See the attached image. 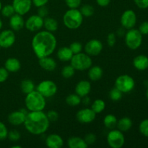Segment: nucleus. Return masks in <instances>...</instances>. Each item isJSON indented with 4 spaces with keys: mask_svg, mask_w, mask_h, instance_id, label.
<instances>
[{
    "mask_svg": "<svg viewBox=\"0 0 148 148\" xmlns=\"http://www.w3.org/2000/svg\"><path fill=\"white\" fill-rule=\"evenodd\" d=\"M32 49L38 59L51 56L56 50L57 40L53 33L43 30L39 31L32 39Z\"/></svg>",
    "mask_w": 148,
    "mask_h": 148,
    "instance_id": "obj_1",
    "label": "nucleus"
},
{
    "mask_svg": "<svg viewBox=\"0 0 148 148\" xmlns=\"http://www.w3.org/2000/svg\"><path fill=\"white\" fill-rule=\"evenodd\" d=\"M23 124L25 130L30 134L40 135L47 131L50 121L43 111H30L26 115Z\"/></svg>",
    "mask_w": 148,
    "mask_h": 148,
    "instance_id": "obj_2",
    "label": "nucleus"
},
{
    "mask_svg": "<svg viewBox=\"0 0 148 148\" xmlns=\"http://www.w3.org/2000/svg\"><path fill=\"white\" fill-rule=\"evenodd\" d=\"M25 104L29 111H43L46 106V98L34 90L30 93L26 94Z\"/></svg>",
    "mask_w": 148,
    "mask_h": 148,
    "instance_id": "obj_3",
    "label": "nucleus"
},
{
    "mask_svg": "<svg viewBox=\"0 0 148 148\" xmlns=\"http://www.w3.org/2000/svg\"><path fill=\"white\" fill-rule=\"evenodd\" d=\"M84 17L78 9H69L63 16L64 25L70 30H76L82 24Z\"/></svg>",
    "mask_w": 148,
    "mask_h": 148,
    "instance_id": "obj_4",
    "label": "nucleus"
},
{
    "mask_svg": "<svg viewBox=\"0 0 148 148\" xmlns=\"http://www.w3.org/2000/svg\"><path fill=\"white\" fill-rule=\"evenodd\" d=\"M70 64L75 70L85 71L92 66V61L91 56L86 53L80 52L73 55L70 60Z\"/></svg>",
    "mask_w": 148,
    "mask_h": 148,
    "instance_id": "obj_5",
    "label": "nucleus"
},
{
    "mask_svg": "<svg viewBox=\"0 0 148 148\" xmlns=\"http://www.w3.org/2000/svg\"><path fill=\"white\" fill-rule=\"evenodd\" d=\"M143 43V35L139 30L132 28L125 33V43L129 49L136 50Z\"/></svg>",
    "mask_w": 148,
    "mask_h": 148,
    "instance_id": "obj_6",
    "label": "nucleus"
},
{
    "mask_svg": "<svg viewBox=\"0 0 148 148\" xmlns=\"http://www.w3.org/2000/svg\"><path fill=\"white\" fill-rule=\"evenodd\" d=\"M135 87V81L132 77L128 75L119 76L115 81V88L122 93H128L132 91Z\"/></svg>",
    "mask_w": 148,
    "mask_h": 148,
    "instance_id": "obj_7",
    "label": "nucleus"
},
{
    "mask_svg": "<svg viewBox=\"0 0 148 148\" xmlns=\"http://www.w3.org/2000/svg\"><path fill=\"white\" fill-rule=\"evenodd\" d=\"M36 90L46 98L54 96L57 92L58 88L56 84L53 81L46 79L40 82L37 85Z\"/></svg>",
    "mask_w": 148,
    "mask_h": 148,
    "instance_id": "obj_8",
    "label": "nucleus"
},
{
    "mask_svg": "<svg viewBox=\"0 0 148 148\" xmlns=\"http://www.w3.org/2000/svg\"><path fill=\"white\" fill-rule=\"evenodd\" d=\"M107 143L111 148H121L125 143V137L122 132L113 129L107 135Z\"/></svg>",
    "mask_w": 148,
    "mask_h": 148,
    "instance_id": "obj_9",
    "label": "nucleus"
},
{
    "mask_svg": "<svg viewBox=\"0 0 148 148\" xmlns=\"http://www.w3.org/2000/svg\"><path fill=\"white\" fill-rule=\"evenodd\" d=\"M121 25L124 29L130 30L134 28L137 23V15L136 13L132 10H127L123 12L120 19Z\"/></svg>",
    "mask_w": 148,
    "mask_h": 148,
    "instance_id": "obj_10",
    "label": "nucleus"
},
{
    "mask_svg": "<svg viewBox=\"0 0 148 148\" xmlns=\"http://www.w3.org/2000/svg\"><path fill=\"white\" fill-rule=\"evenodd\" d=\"M43 20L44 18L40 17L38 14H33L25 21V27L29 31H39L43 27Z\"/></svg>",
    "mask_w": 148,
    "mask_h": 148,
    "instance_id": "obj_11",
    "label": "nucleus"
},
{
    "mask_svg": "<svg viewBox=\"0 0 148 148\" xmlns=\"http://www.w3.org/2000/svg\"><path fill=\"white\" fill-rule=\"evenodd\" d=\"M103 43L98 39H91L85 46V53L90 56H96L101 53L103 50Z\"/></svg>",
    "mask_w": 148,
    "mask_h": 148,
    "instance_id": "obj_12",
    "label": "nucleus"
},
{
    "mask_svg": "<svg viewBox=\"0 0 148 148\" xmlns=\"http://www.w3.org/2000/svg\"><path fill=\"white\" fill-rule=\"evenodd\" d=\"M16 36L12 30H4L0 33V45L1 48L8 49L14 44Z\"/></svg>",
    "mask_w": 148,
    "mask_h": 148,
    "instance_id": "obj_13",
    "label": "nucleus"
},
{
    "mask_svg": "<svg viewBox=\"0 0 148 148\" xmlns=\"http://www.w3.org/2000/svg\"><path fill=\"white\" fill-rule=\"evenodd\" d=\"M97 114L92 110V108H82L78 111L76 114V119L82 124H90L96 118Z\"/></svg>",
    "mask_w": 148,
    "mask_h": 148,
    "instance_id": "obj_14",
    "label": "nucleus"
},
{
    "mask_svg": "<svg viewBox=\"0 0 148 148\" xmlns=\"http://www.w3.org/2000/svg\"><path fill=\"white\" fill-rule=\"evenodd\" d=\"M12 6L14 9L15 13L25 15L29 12L32 7V0H13Z\"/></svg>",
    "mask_w": 148,
    "mask_h": 148,
    "instance_id": "obj_15",
    "label": "nucleus"
},
{
    "mask_svg": "<svg viewBox=\"0 0 148 148\" xmlns=\"http://www.w3.org/2000/svg\"><path fill=\"white\" fill-rule=\"evenodd\" d=\"M27 112L25 110H18L10 113L8 116V121L13 126H20L24 124Z\"/></svg>",
    "mask_w": 148,
    "mask_h": 148,
    "instance_id": "obj_16",
    "label": "nucleus"
},
{
    "mask_svg": "<svg viewBox=\"0 0 148 148\" xmlns=\"http://www.w3.org/2000/svg\"><path fill=\"white\" fill-rule=\"evenodd\" d=\"M46 145L49 148H61L64 145V140L59 134H51L46 138Z\"/></svg>",
    "mask_w": 148,
    "mask_h": 148,
    "instance_id": "obj_17",
    "label": "nucleus"
},
{
    "mask_svg": "<svg viewBox=\"0 0 148 148\" xmlns=\"http://www.w3.org/2000/svg\"><path fill=\"white\" fill-rule=\"evenodd\" d=\"M91 91V84L88 80H81L76 85L75 87V93L77 94L79 97H83L88 95Z\"/></svg>",
    "mask_w": 148,
    "mask_h": 148,
    "instance_id": "obj_18",
    "label": "nucleus"
},
{
    "mask_svg": "<svg viewBox=\"0 0 148 148\" xmlns=\"http://www.w3.org/2000/svg\"><path fill=\"white\" fill-rule=\"evenodd\" d=\"M10 26L12 30L18 31L25 27V20L23 15L14 13L10 17Z\"/></svg>",
    "mask_w": 148,
    "mask_h": 148,
    "instance_id": "obj_19",
    "label": "nucleus"
},
{
    "mask_svg": "<svg viewBox=\"0 0 148 148\" xmlns=\"http://www.w3.org/2000/svg\"><path fill=\"white\" fill-rule=\"evenodd\" d=\"M38 64L42 69L49 72L53 71L56 67V61L53 58L50 57V56L38 59Z\"/></svg>",
    "mask_w": 148,
    "mask_h": 148,
    "instance_id": "obj_20",
    "label": "nucleus"
},
{
    "mask_svg": "<svg viewBox=\"0 0 148 148\" xmlns=\"http://www.w3.org/2000/svg\"><path fill=\"white\" fill-rule=\"evenodd\" d=\"M133 66L137 70H145L148 68V57L146 55H138L133 59Z\"/></svg>",
    "mask_w": 148,
    "mask_h": 148,
    "instance_id": "obj_21",
    "label": "nucleus"
},
{
    "mask_svg": "<svg viewBox=\"0 0 148 148\" xmlns=\"http://www.w3.org/2000/svg\"><path fill=\"white\" fill-rule=\"evenodd\" d=\"M4 68L9 72H17L21 68V63L20 61L16 58H9L5 61Z\"/></svg>",
    "mask_w": 148,
    "mask_h": 148,
    "instance_id": "obj_22",
    "label": "nucleus"
},
{
    "mask_svg": "<svg viewBox=\"0 0 148 148\" xmlns=\"http://www.w3.org/2000/svg\"><path fill=\"white\" fill-rule=\"evenodd\" d=\"M103 75V69L100 66H90L88 69V77L91 81H98Z\"/></svg>",
    "mask_w": 148,
    "mask_h": 148,
    "instance_id": "obj_23",
    "label": "nucleus"
},
{
    "mask_svg": "<svg viewBox=\"0 0 148 148\" xmlns=\"http://www.w3.org/2000/svg\"><path fill=\"white\" fill-rule=\"evenodd\" d=\"M69 148H87L88 145L83 138L79 137H71L67 140Z\"/></svg>",
    "mask_w": 148,
    "mask_h": 148,
    "instance_id": "obj_24",
    "label": "nucleus"
},
{
    "mask_svg": "<svg viewBox=\"0 0 148 148\" xmlns=\"http://www.w3.org/2000/svg\"><path fill=\"white\" fill-rule=\"evenodd\" d=\"M74 53L69 47H62L58 50L57 57L62 62H69L73 56Z\"/></svg>",
    "mask_w": 148,
    "mask_h": 148,
    "instance_id": "obj_25",
    "label": "nucleus"
},
{
    "mask_svg": "<svg viewBox=\"0 0 148 148\" xmlns=\"http://www.w3.org/2000/svg\"><path fill=\"white\" fill-rule=\"evenodd\" d=\"M132 127V121L129 117H123L117 121L116 127L122 132H128Z\"/></svg>",
    "mask_w": 148,
    "mask_h": 148,
    "instance_id": "obj_26",
    "label": "nucleus"
},
{
    "mask_svg": "<svg viewBox=\"0 0 148 148\" xmlns=\"http://www.w3.org/2000/svg\"><path fill=\"white\" fill-rule=\"evenodd\" d=\"M43 27L46 28V30L53 33L57 30L59 27V23L56 19L46 17L43 20Z\"/></svg>",
    "mask_w": 148,
    "mask_h": 148,
    "instance_id": "obj_27",
    "label": "nucleus"
},
{
    "mask_svg": "<svg viewBox=\"0 0 148 148\" xmlns=\"http://www.w3.org/2000/svg\"><path fill=\"white\" fill-rule=\"evenodd\" d=\"M20 88L23 93L28 94L35 90L34 82L29 79H23L20 83Z\"/></svg>",
    "mask_w": 148,
    "mask_h": 148,
    "instance_id": "obj_28",
    "label": "nucleus"
},
{
    "mask_svg": "<svg viewBox=\"0 0 148 148\" xmlns=\"http://www.w3.org/2000/svg\"><path fill=\"white\" fill-rule=\"evenodd\" d=\"M117 118L113 114H108L104 117L103 124L107 129L113 130L116 127Z\"/></svg>",
    "mask_w": 148,
    "mask_h": 148,
    "instance_id": "obj_29",
    "label": "nucleus"
},
{
    "mask_svg": "<svg viewBox=\"0 0 148 148\" xmlns=\"http://www.w3.org/2000/svg\"><path fill=\"white\" fill-rule=\"evenodd\" d=\"M91 108L96 114L103 112L106 108V103L103 100L96 99L92 102Z\"/></svg>",
    "mask_w": 148,
    "mask_h": 148,
    "instance_id": "obj_30",
    "label": "nucleus"
},
{
    "mask_svg": "<svg viewBox=\"0 0 148 148\" xmlns=\"http://www.w3.org/2000/svg\"><path fill=\"white\" fill-rule=\"evenodd\" d=\"M82 102V98L77 94L72 93L68 95L66 98V103L70 106H77Z\"/></svg>",
    "mask_w": 148,
    "mask_h": 148,
    "instance_id": "obj_31",
    "label": "nucleus"
},
{
    "mask_svg": "<svg viewBox=\"0 0 148 148\" xmlns=\"http://www.w3.org/2000/svg\"><path fill=\"white\" fill-rule=\"evenodd\" d=\"M75 69L72 65H66L62 69V75L65 79H69L75 75Z\"/></svg>",
    "mask_w": 148,
    "mask_h": 148,
    "instance_id": "obj_32",
    "label": "nucleus"
},
{
    "mask_svg": "<svg viewBox=\"0 0 148 148\" xmlns=\"http://www.w3.org/2000/svg\"><path fill=\"white\" fill-rule=\"evenodd\" d=\"M79 11L82 13L83 17H90L93 15L95 10H94V7L92 5H90V4H84V5H82Z\"/></svg>",
    "mask_w": 148,
    "mask_h": 148,
    "instance_id": "obj_33",
    "label": "nucleus"
},
{
    "mask_svg": "<svg viewBox=\"0 0 148 148\" xmlns=\"http://www.w3.org/2000/svg\"><path fill=\"white\" fill-rule=\"evenodd\" d=\"M0 12H1V14L4 17H9V18L15 13V11H14V9L13 7L12 4H7V5L4 6V7H1V11Z\"/></svg>",
    "mask_w": 148,
    "mask_h": 148,
    "instance_id": "obj_34",
    "label": "nucleus"
},
{
    "mask_svg": "<svg viewBox=\"0 0 148 148\" xmlns=\"http://www.w3.org/2000/svg\"><path fill=\"white\" fill-rule=\"evenodd\" d=\"M122 94L123 93L119 90H118L116 88L114 87V88H112L109 92L110 99H111V101H114V102L120 101V100L122 98Z\"/></svg>",
    "mask_w": 148,
    "mask_h": 148,
    "instance_id": "obj_35",
    "label": "nucleus"
},
{
    "mask_svg": "<svg viewBox=\"0 0 148 148\" xmlns=\"http://www.w3.org/2000/svg\"><path fill=\"white\" fill-rule=\"evenodd\" d=\"M21 137V134L17 130H12L11 131L8 132L7 134V138L12 142H17Z\"/></svg>",
    "mask_w": 148,
    "mask_h": 148,
    "instance_id": "obj_36",
    "label": "nucleus"
},
{
    "mask_svg": "<svg viewBox=\"0 0 148 148\" xmlns=\"http://www.w3.org/2000/svg\"><path fill=\"white\" fill-rule=\"evenodd\" d=\"M139 130L143 135L148 137V119L141 121L139 126Z\"/></svg>",
    "mask_w": 148,
    "mask_h": 148,
    "instance_id": "obj_37",
    "label": "nucleus"
},
{
    "mask_svg": "<svg viewBox=\"0 0 148 148\" xmlns=\"http://www.w3.org/2000/svg\"><path fill=\"white\" fill-rule=\"evenodd\" d=\"M69 48H70L71 51H72V53H73L74 54L80 53L82 51V43L77 41L73 42V43H71L70 46H69Z\"/></svg>",
    "mask_w": 148,
    "mask_h": 148,
    "instance_id": "obj_38",
    "label": "nucleus"
},
{
    "mask_svg": "<svg viewBox=\"0 0 148 148\" xmlns=\"http://www.w3.org/2000/svg\"><path fill=\"white\" fill-rule=\"evenodd\" d=\"M83 139L85 140L87 145H88V146H90L95 144V142H96L97 140V137L95 134H93V133H89V134H87Z\"/></svg>",
    "mask_w": 148,
    "mask_h": 148,
    "instance_id": "obj_39",
    "label": "nucleus"
},
{
    "mask_svg": "<svg viewBox=\"0 0 148 148\" xmlns=\"http://www.w3.org/2000/svg\"><path fill=\"white\" fill-rule=\"evenodd\" d=\"M65 3L69 9H78L80 7L82 0H65Z\"/></svg>",
    "mask_w": 148,
    "mask_h": 148,
    "instance_id": "obj_40",
    "label": "nucleus"
},
{
    "mask_svg": "<svg viewBox=\"0 0 148 148\" xmlns=\"http://www.w3.org/2000/svg\"><path fill=\"white\" fill-rule=\"evenodd\" d=\"M8 130L3 122L0 121V140H4L7 138Z\"/></svg>",
    "mask_w": 148,
    "mask_h": 148,
    "instance_id": "obj_41",
    "label": "nucleus"
},
{
    "mask_svg": "<svg viewBox=\"0 0 148 148\" xmlns=\"http://www.w3.org/2000/svg\"><path fill=\"white\" fill-rule=\"evenodd\" d=\"M38 11H37V14H38L40 17H43V18H46V17H48L49 14V11L48 7L45 6H42V7H38Z\"/></svg>",
    "mask_w": 148,
    "mask_h": 148,
    "instance_id": "obj_42",
    "label": "nucleus"
},
{
    "mask_svg": "<svg viewBox=\"0 0 148 148\" xmlns=\"http://www.w3.org/2000/svg\"><path fill=\"white\" fill-rule=\"evenodd\" d=\"M106 41L109 46H111V47L114 46V45L116 44V36L115 33H110L107 36Z\"/></svg>",
    "mask_w": 148,
    "mask_h": 148,
    "instance_id": "obj_43",
    "label": "nucleus"
},
{
    "mask_svg": "<svg viewBox=\"0 0 148 148\" xmlns=\"http://www.w3.org/2000/svg\"><path fill=\"white\" fill-rule=\"evenodd\" d=\"M10 72L7 70L4 67H0V83L4 82L9 77Z\"/></svg>",
    "mask_w": 148,
    "mask_h": 148,
    "instance_id": "obj_44",
    "label": "nucleus"
},
{
    "mask_svg": "<svg viewBox=\"0 0 148 148\" xmlns=\"http://www.w3.org/2000/svg\"><path fill=\"white\" fill-rule=\"evenodd\" d=\"M46 116H47L50 122L51 121H57L58 119H59V114L56 111H53V110H51V111H48Z\"/></svg>",
    "mask_w": 148,
    "mask_h": 148,
    "instance_id": "obj_45",
    "label": "nucleus"
},
{
    "mask_svg": "<svg viewBox=\"0 0 148 148\" xmlns=\"http://www.w3.org/2000/svg\"><path fill=\"white\" fill-rule=\"evenodd\" d=\"M134 1L140 9L145 10L148 8V0H134Z\"/></svg>",
    "mask_w": 148,
    "mask_h": 148,
    "instance_id": "obj_46",
    "label": "nucleus"
},
{
    "mask_svg": "<svg viewBox=\"0 0 148 148\" xmlns=\"http://www.w3.org/2000/svg\"><path fill=\"white\" fill-rule=\"evenodd\" d=\"M139 31L142 33V35H148V21L143 22L139 27Z\"/></svg>",
    "mask_w": 148,
    "mask_h": 148,
    "instance_id": "obj_47",
    "label": "nucleus"
},
{
    "mask_svg": "<svg viewBox=\"0 0 148 148\" xmlns=\"http://www.w3.org/2000/svg\"><path fill=\"white\" fill-rule=\"evenodd\" d=\"M49 0H32V3L36 7H40L46 5Z\"/></svg>",
    "mask_w": 148,
    "mask_h": 148,
    "instance_id": "obj_48",
    "label": "nucleus"
},
{
    "mask_svg": "<svg viewBox=\"0 0 148 148\" xmlns=\"http://www.w3.org/2000/svg\"><path fill=\"white\" fill-rule=\"evenodd\" d=\"M96 2L100 7H105L108 6V4L111 2V0H96Z\"/></svg>",
    "mask_w": 148,
    "mask_h": 148,
    "instance_id": "obj_49",
    "label": "nucleus"
},
{
    "mask_svg": "<svg viewBox=\"0 0 148 148\" xmlns=\"http://www.w3.org/2000/svg\"><path fill=\"white\" fill-rule=\"evenodd\" d=\"M82 98V102L83 103V104H85V105H88V104H89L90 102V98L88 96V95H86V96L83 97V98Z\"/></svg>",
    "mask_w": 148,
    "mask_h": 148,
    "instance_id": "obj_50",
    "label": "nucleus"
},
{
    "mask_svg": "<svg viewBox=\"0 0 148 148\" xmlns=\"http://www.w3.org/2000/svg\"><path fill=\"white\" fill-rule=\"evenodd\" d=\"M125 31H124V28L122 27V28H119L118 30V31H117V34L119 35V36H124V35H125Z\"/></svg>",
    "mask_w": 148,
    "mask_h": 148,
    "instance_id": "obj_51",
    "label": "nucleus"
},
{
    "mask_svg": "<svg viewBox=\"0 0 148 148\" xmlns=\"http://www.w3.org/2000/svg\"><path fill=\"white\" fill-rule=\"evenodd\" d=\"M12 148H22L20 145H13L12 146Z\"/></svg>",
    "mask_w": 148,
    "mask_h": 148,
    "instance_id": "obj_52",
    "label": "nucleus"
},
{
    "mask_svg": "<svg viewBox=\"0 0 148 148\" xmlns=\"http://www.w3.org/2000/svg\"><path fill=\"white\" fill-rule=\"evenodd\" d=\"M2 25H3V23L2 21H1V19H0V30H1V27H2Z\"/></svg>",
    "mask_w": 148,
    "mask_h": 148,
    "instance_id": "obj_53",
    "label": "nucleus"
},
{
    "mask_svg": "<svg viewBox=\"0 0 148 148\" xmlns=\"http://www.w3.org/2000/svg\"><path fill=\"white\" fill-rule=\"evenodd\" d=\"M146 97H147V98L148 100V87H147V92H146Z\"/></svg>",
    "mask_w": 148,
    "mask_h": 148,
    "instance_id": "obj_54",
    "label": "nucleus"
},
{
    "mask_svg": "<svg viewBox=\"0 0 148 148\" xmlns=\"http://www.w3.org/2000/svg\"><path fill=\"white\" fill-rule=\"evenodd\" d=\"M1 7H2V5H1V1H0V11H1Z\"/></svg>",
    "mask_w": 148,
    "mask_h": 148,
    "instance_id": "obj_55",
    "label": "nucleus"
},
{
    "mask_svg": "<svg viewBox=\"0 0 148 148\" xmlns=\"http://www.w3.org/2000/svg\"><path fill=\"white\" fill-rule=\"evenodd\" d=\"M1 45H0V50H1Z\"/></svg>",
    "mask_w": 148,
    "mask_h": 148,
    "instance_id": "obj_56",
    "label": "nucleus"
}]
</instances>
